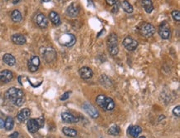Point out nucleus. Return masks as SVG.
Segmentation results:
<instances>
[{"instance_id": "obj_12", "label": "nucleus", "mask_w": 180, "mask_h": 138, "mask_svg": "<svg viewBox=\"0 0 180 138\" xmlns=\"http://www.w3.org/2000/svg\"><path fill=\"white\" fill-rule=\"evenodd\" d=\"M27 126H28L29 132H31V133H36L40 128L38 122H37L36 119H30V120H28V123H27Z\"/></svg>"}, {"instance_id": "obj_23", "label": "nucleus", "mask_w": 180, "mask_h": 138, "mask_svg": "<svg viewBox=\"0 0 180 138\" xmlns=\"http://www.w3.org/2000/svg\"><path fill=\"white\" fill-rule=\"evenodd\" d=\"M11 19L14 23H20L23 19V16L18 10H13L11 13Z\"/></svg>"}, {"instance_id": "obj_4", "label": "nucleus", "mask_w": 180, "mask_h": 138, "mask_svg": "<svg viewBox=\"0 0 180 138\" xmlns=\"http://www.w3.org/2000/svg\"><path fill=\"white\" fill-rule=\"evenodd\" d=\"M58 42L61 46L70 48V47L75 45V43L77 42V39L71 33H64V34H62L59 37Z\"/></svg>"}, {"instance_id": "obj_30", "label": "nucleus", "mask_w": 180, "mask_h": 138, "mask_svg": "<svg viewBox=\"0 0 180 138\" xmlns=\"http://www.w3.org/2000/svg\"><path fill=\"white\" fill-rule=\"evenodd\" d=\"M28 70L31 72H37L38 71V67H35V66H33V65H32L30 62H28Z\"/></svg>"}, {"instance_id": "obj_6", "label": "nucleus", "mask_w": 180, "mask_h": 138, "mask_svg": "<svg viewBox=\"0 0 180 138\" xmlns=\"http://www.w3.org/2000/svg\"><path fill=\"white\" fill-rule=\"evenodd\" d=\"M159 34L163 39H169L170 37V28L166 22H163L159 27Z\"/></svg>"}, {"instance_id": "obj_40", "label": "nucleus", "mask_w": 180, "mask_h": 138, "mask_svg": "<svg viewBox=\"0 0 180 138\" xmlns=\"http://www.w3.org/2000/svg\"><path fill=\"white\" fill-rule=\"evenodd\" d=\"M139 138H145V136H140V137H139Z\"/></svg>"}, {"instance_id": "obj_28", "label": "nucleus", "mask_w": 180, "mask_h": 138, "mask_svg": "<svg viewBox=\"0 0 180 138\" xmlns=\"http://www.w3.org/2000/svg\"><path fill=\"white\" fill-rule=\"evenodd\" d=\"M28 62L31 64L35 66V67H38V68L39 67V64H40V59H39V58L38 56H35V55H34V56H32Z\"/></svg>"}, {"instance_id": "obj_33", "label": "nucleus", "mask_w": 180, "mask_h": 138, "mask_svg": "<svg viewBox=\"0 0 180 138\" xmlns=\"http://www.w3.org/2000/svg\"><path fill=\"white\" fill-rule=\"evenodd\" d=\"M113 9H112V13H116L118 12V9H119V2H117V3H116V4H114L113 5Z\"/></svg>"}, {"instance_id": "obj_15", "label": "nucleus", "mask_w": 180, "mask_h": 138, "mask_svg": "<svg viewBox=\"0 0 180 138\" xmlns=\"http://www.w3.org/2000/svg\"><path fill=\"white\" fill-rule=\"evenodd\" d=\"M61 119L65 123H75V122H78V121H79L78 117H76L69 113H62L61 114Z\"/></svg>"}, {"instance_id": "obj_24", "label": "nucleus", "mask_w": 180, "mask_h": 138, "mask_svg": "<svg viewBox=\"0 0 180 138\" xmlns=\"http://www.w3.org/2000/svg\"><path fill=\"white\" fill-rule=\"evenodd\" d=\"M62 132L64 133V135H66L67 136H69V137H75L77 135V131L74 130V129L70 128V127H63L62 128Z\"/></svg>"}, {"instance_id": "obj_27", "label": "nucleus", "mask_w": 180, "mask_h": 138, "mask_svg": "<svg viewBox=\"0 0 180 138\" xmlns=\"http://www.w3.org/2000/svg\"><path fill=\"white\" fill-rule=\"evenodd\" d=\"M119 132H120V129L118 126H112L109 129V131H108V133H109L110 135H112V136H118L119 134Z\"/></svg>"}, {"instance_id": "obj_1", "label": "nucleus", "mask_w": 180, "mask_h": 138, "mask_svg": "<svg viewBox=\"0 0 180 138\" xmlns=\"http://www.w3.org/2000/svg\"><path fill=\"white\" fill-rule=\"evenodd\" d=\"M5 97L8 100L12 101L16 106H23L24 103V93L23 90L16 88V87H11L5 93Z\"/></svg>"}, {"instance_id": "obj_2", "label": "nucleus", "mask_w": 180, "mask_h": 138, "mask_svg": "<svg viewBox=\"0 0 180 138\" xmlns=\"http://www.w3.org/2000/svg\"><path fill=\"white\" fill-rule=\"evenodd\" d=\"M96 101H97V105L106 112L112 111L115 108V103L112 98H110L109 96H106L105 95H99L97 97Z\"/></svg>"}, {"instance_id": "obj_31", "label": "nucleus", "mask_w": 180, "mask_h": 138, "mask_svg": "<svg viewBox=\"0 0 180 138\" xmlns=\"http://www.w3.org/2000/svg\"><path fill=\"white\" fill-rule=\"evenodd\" d=\"M70 92H67V93H63L62 95L61 96V97H60V100L61 101H65V100H67L69 98V96H70Z\"/></svg>"}, {"instance_id": "obj_7", "label": "nucleus", "mask_w": 180, "mask_h": 138, "mask_svg": "<svg viewBox=\"0 0 180 138\" xmlns=\"http://www.w3.org/2000/svg\"><path fill=\"white\" fill-rule=\"evenodd\" d=\"M79 13H80V6L77 2H72L67 9V15L70 18H76L78 16Z\"/></svg>"}, {"instance_id": "obj_36", "label": "nucleus", "mask_w": 180, "mask_h": 138, "mask_svg": "<svg viewBox=\"0 0 180 138\" xmlns=\"http://www.w3.org/2000/svg\"><path fill=\"white\" fill-rule=\"evenodd\" d=\"M18 135H19V133H18V132H13V134H11V135H10V137L11 138H18Z\"/></svg>"}, {"instance_id": "obj_20", "label": "nucleus", "mask_w": 180, "mask_h": 138, "mask_svg": "<svg viewBox=\"0 0 180 138\" xmlns=\"http://www.w3.org/2000/svg\"><path fill=\"white\" fill-rule=\"evenodd\" d=\"M3 62H5L7 65H8L10 67L14 66L15 63H16V59H15V58L12 54H10V53H6V54L3 55Z\"/></svg>"}, {"instance_id": "obj_26", "label": "nucleus", "mask_w": 180, "mask_h": 138, "mask_svg": "<svg viewBox=\"0 0 180 138\" xmlns=\"http://www.w3.org/2000/svg\"><path fill=\"white\" fill-rule=\"evenodd\" d=\"M100 83L102 84V85H104L105 87H110L111 85H112V82H111V80L110 79L109 77H107V75H101L100 76Z\"/></svg>"}, {"instance_id": "obj_16", "label": "nucleus", "mask_w": 180, "mask_h": 138, "mask_svg": "<svg viewBox=\"0 0 180 138\" xmlns=\"http://www.w3.org/2000/svg\"><path fill=\"white\" fill-rule=\"evenodd\" d=\"M107 46L108 48H112L118 47V37L115 33H111L107 39Z\"/></svg>"}, {"instance_id": "obj_5", "label": "nucleus", "mask_w": 180, "mask_h": 138, "mask_svg": "<svg viewBox=\"0 0 180 138\" xmlns=\"http://www.w3.org/2000/svg\"><path fill=\"white\" fill-rule=\"evenodd\" d=\"M42 58L47 62H51L56 59L57 53L56 51L52 48H42Z\"/></svg>"}, {"instance_id": "obj_3", "label": "nucleus", "mask_w": 180, "mask_h": 138, "mask_svg": "<svg viewBox=\"0 0 180 138\" xmlns=\"http://www.w3.org/2000/svg\"><path fill=\"white\" fill-rule=\"evenodd\" d=\"M139 32L141 34L143 37L145 38H150L154 35L155 32V28L154 25H152L151 23H142L141 24H139L138 27Z\"/></svg>"}, {"instance_id": "obj_14", "label": "nucleus", "mask_w": 180, "mask_h": 138, "mask_svg": "<svg viewBox=\"0 0 180 138\" xmlns=\"http://www.w3.org/2000/svg\"><path fill=\"white\" fill-rule=\"evenodd\" d=\"M31 115V112L28 108H23L20 111L18 114L17 115V118L19 122H23L27 121L29 118V116Z\"/></svg>"}, {"instance_id": "obj_21", "label": "nucleus", "mask_w": 180, "mask_h": 138, "mask_svg": "<svg viewBox=\"0 0 180 138\" xmlns=\"http://www.w3.org/2000/svg\"><path fill=\"white\" fill-rule=\"evenodd\" d=\"M142 5L147 13H151L154 10V6L151 0H141Z\"/></svg>"}, {"instance_id": "obj_32", "label": "nucleus", "mask_w": 180, "mask_h": 138, "mask_svg": "<svg viewBox=\"0 0 180 138\" xmlns=\"http://www.w3.org/2000/svg\"><path fill=\"white\" fill-rule=\"evenodd\" d=\"M173 113L174 116H180V106H177L176 107H174V109L173 110Z\"/></svg>"}, {"instance_id": "obj_39", "label": "nucleus", "mask_w": 180, "mask_h": 138, "mask_svg": "<svg viewBox=\"0 0 180 138\" xmlns=\"http://www.w3.org/2000/svg\"><path fill=\"white\" fill-rule=\"evenodd\" d=\"M20 0H13V4H17V3H19Z\"/></svg>"}, {"instance_id": "obj_18", "label": "nucleus", "mask_w": 180, "mask_h": 138, "mask_svg": "<svg viewBox=\"0 0 180 138\" xmlns=\"http://www.w3.org/2000/svg\"><path fill=\"white\" fill-rule=\"evenodd\" d=\"M12 42L17 45H23L26 43L27 40L25 37L22 34H14L12 36Z\"/></svg>"}, {"instance_id": "obj_13", "label": "nucleus", "mask_w": 180, "mask_h": 138, "mask_svg": "<svg viewBox=\"0 0 180 138\" xmlns=\"http://www.w3.org/2000/svg\"><path fill=\"white\" fill-rule=\"evenodd\" d=\"M79 74L80 77L83 79H90L93 76V72L88 67H83L79 70Z\"/></svg>"}, {"instance_id": "obj_35", "label": "nucleus", "mask_w": 180, "mask_h": 138, "mask_svg": "<svg viewBox=\"0 0 180 138\" xmlns=\"http://www.w3.org/2000/svg\"><path fill=\"white\" fill-rule=\"evenodd\" d=\"M106 2L107 3L108 5L113 6L114 4H116V3L118 2V0H106Z\"/></svg>"}, {"instance_id": "obj_19", "label": "nucleus", "mask_w": 180, "mask_h": 138, "mask_svg": "<svg viewBox=\"0 0 180 138\" xmlns=\"http://www.w3.org/2000/svg\"><path fill=\"white\" fill-rule=\"evenodd\" d=\"M49 19L51 21L52 24L55 26H58L61 24V19L60 17L58 15V13H57L54 11H51L49 13Z\"/></svg>"}, {"instance_id": "obj_29", "label": "nucleus", "mask_w": 180, "mask_h": 138, "mask_svg": "<svg viewBox=\"0 0 180 138\" xmlns=\"http://www.w3.org/2000/svg\"><path fill=\"white\" fill-rule=\"evenodd\" d=\"M171 14H172V17L175 21H178V22L180 21V12L178 10H174Z\"/></svg>"}, {"instance_id": "obj_38", "label": "nucleus", "mask_w": 180, "mask_h": 138, "mask_svg": "<svg viewBox=\"0 0 180 138\" xmlns=\"http://www.w3.org/2000/svg\"><path fill=\"white\" fill-rule=\"evenodd\" d=\"M50 1H51V0H40L41 3H48Z\"/></svg>"}, {"instance_id": "obj_22", "label": "nucleus", "mask_w": 180, "mask_h": 138, "mask_svg": "<svg viewBox=\"0 0 180 138\" xmlns=\"http://www.w3.org/2000/svg\"><path fill=\"white\" fill-rule=\"evenodd\" d=\"M120 6L123 8V10L127 13H133L134 11V8H133V6H132L130 3H129L127 0H124L120 3Z\"/></svg>"}, {"instance_id": "obj_25", "label": "nucleus", "mask_w": 180, "mask_h": 138, "mask_svg": "<svg viewBox=\"0 0 180 138\" xmlns=\"http://www.w3.org/2000/svg\"><path fill=\"white\" fill-rule=\"evenodd\" d=\"M14 126V121H13V117L11 116H8L6 119V121L4 122V127L7 131H11L13 128Z\"/></svg>"}, {"instance_id": "obj_8", "label": "nucleus", "mask_w": 180, "mask_h": 138, "mask_svg": "<svg viewBox=\"0 0 180 138\" xmlns=\"http://www.w3.org/2000/svg\"><path fill=\"white\" fill-rule=\"evenodd\" d=\"M122 43L125 48L128 51H134L138 47V42L130 37H126V39L123 40Z\"/></svg>"}, {"instance_id": "obj_11", "label": "nucleus", "mask_w": 180, "mask_h": 138, "mask_svg": "<svg viewBox=\"0 0 180 138\" xmlns=\"http://www.w3.org/2000/svg\"><path fill=\"white\" fill-rule=\"evenodd\" d=\"M13 74L9 70H3L0 72V81L3 82H9L10 81L13 79Z\"/></svg>"}, {"instance_id": "obj_37", "label": "nucleus", "mask_w": 180, "mask_h": 138, "mask_svg": "<svg viewBox=\"0 0 180 138\" xmlns=\"http://www.w3.org/2000/svg\"><path fill=\"white\" fill-rule=\"evenodd\" d=\"M3 127H4V121L2 118H0V128H3Z\"/></svg>"}, {"instance_id": "obj_9", "label": "nucleus", "mask_w": 180, "mask_h": 138, "mask_svg": "<svg viewBox=\"0 0 180 138\" xmlns=\"http://www.w3.org/2000/svg\"><path fill=\"white\" fill-rule=\"evenodd\" d=\"M34 21L37 25L41 29H46L48 26V20L43 13H38L35 16Z\"/></svg>"}, {"instance_id": "obj_17", "label": "nucleus", "mask_w": 180, "mask_h": 138, "mask_svg": "<svg viewBox=\"0 0 180 138\" xmlns=\"http://www.w3.org/2000/svg\"><path fill=\"white\" fill-rule=\"evenodd\" d=\"M142 132V128L139 126H130L128 128V134L132 137L136 138Z\"/></svg>"}, {"instance_id": "obj_34", "label": "nucleus", "mask_w": 180, "mask_h": 138, "mask_svg": "<svg viewBox=\"0 0 180 138\" xmlns=\"http://www.w3.org/2000/svg\"><path fill=\"white\" fill-rule=\"evenodd\" d=\"M37 122H38V125L40 127H42L44 126V120H43V117H40V118L36 119Z\"/></svg>"}, {"instance_id": "obj_10", "label": "nucleus", "mask_w": 180, "mask_h": 138, "mask_svg": "<svg viewBox=\"0 0 180 138\" xmlns=\"http://www.w3.org/2000/svg\"><path fill=\"white\" fill-rule=\"evenodd\" d=\"M84 110L87 112L88 115H90L92 118H97L99 116V113L90 103H85L83 104Z\"/></svg>"}]
</instances>
